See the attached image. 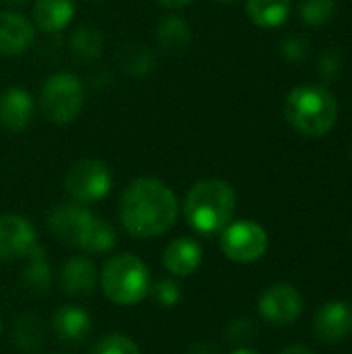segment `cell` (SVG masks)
Returning <instances> with one entry per match:
<instances>
[{
  "instance_id": "cell-30",
  "label": "cell",
  "mask_w": 352,
  "mask_h": 354,
  "mask_svg": "<svg viewBox=\"0 0 352 354\" xmlns=\"http://www.w3.org/2000/svg\"><path fill=\"white\" fill-rule=\"evenodd\" d=\"M280 52L284 56V60L288 62H301L307 58L309 52V41L301 35H288L282 44H280Z\"/></svg>"
},
{
  "instance_id": "cell-13",
  "label": "cell",
  "mask_w": 352,
  "mask_h": 354,
  "mask_svg": "<svg viewBox=\"0 0 352 354\" xmlns=\"http://www.w3.org/2000/svg\"><path fill=\"white\" fill-rule=\"evenodd\" d=\"M35 39L33 23L12 10L0 12V56L25 54Z\"/></svg>"
},
{
  "instance_id": "cell-33",
  "label": "cell",
  "mask_w": 352,
  "mask_h": 354,
  "mask_svg": "<svg viewBox=\"0 0 352 354\" xmlns=\"http://www.w3.org/2000/svg\"><path fill=\"white\" fill-rule=\"evenodd\" d=\"M280 354H315V351H311L305 344H293V346H286Z\"/></svg>"
},
{
  "instance_id": "cell-3",
  "label": "cell",
  "mask_w": 352,
  "mask_h": 354,
  "mask_svg": "<svg viewBox=\"0 0 352 354\" xmlns=\"http://www.w3.org/2000/svg\"><path fill=\"white\" fill-rule=\"evenodd\" d=\"M286 122L303 137L328 135L338 118V102L326 85H299L284 100Z\"/></svg>"
},
{
  "instance_id": "cell-19",
  "label": "cell",
  "mask_w": 352,
  "mask_h": 354,
  "mask_svg": "<svg viewBox=\"0 0 352 354\" xmlns=\"http://www.w3.org/2000/svg\"><path fill=\"white\" fill-rule=\"evenodd\" d=\"M156 39H158V44H160L162 50H166L170 54H180V52H187L189 50L191 39H193V33H191L189 23L183 17L168 15V17H164L158 23Z\"/></svg>"
},
{
  "instance_id": "cell-18",
  "label": "cell",
  "mask_w": 352,
  "mask_h": 354,
  "mask_svg": "<svg viewBox=\"0 0 352 354\" xmlns=\"http://www.w3.org/2000/svg\"><path fill=\"white\" fill-rule=\"evenodd\" d=\"M48 330L39 315L25 313L17 317L12 326V342L15 346L25 354H39L46 346Z\"/></svg>"
},
{
  "instance_id": "cell-28",
  "label": "cell",
  "mask_w": 352,
  "mask_h": 354,
  "mask_svg": "<svg viewBox=\"0 0 352 354\" xmlns=\"http://www.w3.org/2000/svg\"><path fill=\"white\" fill-rule=\"evenodd\" d=\"M257 334H259V328H257V324H255L253 319H249V317H239V319L230 322L228 328H226L228 340H230V342H237V344H247V342L255 340Z\"/></svg>"
},
{
  "instance_id": "cell-14",
  "label": "cell",
  "mask_w": 352,
  "mask_h": 354,
  "mask_svg": "<svg viewBox=\"0 0 352 354\" xmlns=\"http://www.w3.org/2000/svg\"><path fill=\"white\" fill-rule=\"evenodd\" d=\"M52 330L60 342L68 346H79L91 334V317L77 305H64L54 313Z\"/></svg>"
},
{
  "instance_id": "cell-25",
  "label": "cell",
  "mask_w": 352,
  "mask_h": 354,
  "mask_svg": "<svg viewBox=\"0 0 352 354\" xmlns=\"http://www.w3.org/2000/svg\"><path fill=\"white\" fill-rule=\"evenodd\" d=\"M336 12V0H301L299 17L305 25L317 27L328 23Z\"/></svg>"
},
{
  "instance_id": "cell-37",
  "label": "cell",
  "mask_w": 352,
  "mask_h": 354,
  "mask_svg": "<svg viewBox=\"0 0 352 354\" xmlns=\"http://www.w3.org/2000/svg\"><path fill=\"white\" fill-rule=\"evenodd\" d=\"M0 334H2V319H0Z\"/></svg>"
},
{
  "instance_id": "cell-29",
  "label": "cell",
  "mask_w": 352,
  "mask_h": 354,
  "mask_svg": "<svg viewBox=\"0 0 352 354\" xmlns=\"http://www.w3.org/2000/svg\"><path fill=\"white\" fill-rule=\"evenodd\" d=\"M149 295L156 299L158 305H162V307H174L180 301V286L174 280H170V278H162L156 284H151Z\"/></svg>"
},
{
  "instance_id": "cell-7",
  "label": "cell",
  "mask_w": 352,
  "mask_h": 354,
  "mask_svg": "<svg viewBox=\"0 0 352 354\" xmlns=\"http://www.w3.org/2000/svg\"><path fill=\"white\" fill-rule=\"evenodd\" d=\"M270 239L266 228L253 220L230 222L220 232V249L222 253L237 263H253L261 259L268 251Z\"/></svg>"
},
{
  "instance_id": "cell-17",
  "label": "cell",
  "mask_w": 352,
  "mask_h": 354,
  "mask_svg": "<svg viewBox=\"0 0 352 354\" xmlns=\"http://www.w3.org/2000/svg\"><path fill=\"white\" fill-rule=\"evenodd\" d=\"M75 12V0H35L33 23L46 33H60L68 27Z\"/></svg>"
},
{
  "instance_id": "cell-31",
  "label": "cell",
  "mask_w": 352,
  "mask_h": 354,
  "mask_svg": "<svg viewBox=\"0 0 352 354\" xmlns=\"http://www.w3.org/2000/svg\"><path fill=\"white\" fill-rule=\"evenodd\" d=\"M187 354H222L220 346L210 340H197L189 346Z\"/></svg>"
},
{
  "instance_id": "cell-11",
  "label": "cell",
  "mask_w": 352,
  "mask_h": 354,
  "mask_svg": "<svg viewBox=\"0 0 352 354\" xmlns=\"http://www.w3.org/2000/svg\"><path fill=\"white\" fill-rule=\"evenodd\" d=\"M313 334L324 344H340L352 334V305L346 301H330L319 307L313 317Z\"/></svg>"
},
{
  "instance_id": "cell-15",
  "label": "cell",
  "mask_w": 352,
  "mask_h": 354,
  "mask_svg": "<svg viewBox=\"0 0 352 354\" xmlns=\"http://www.w3.org/2000/svg\"><path fill=\"white\" fill-rule=\"evenodd\" d=\"M164 268L172 274V276H180L187 278L191 274L197 272V268L203 261V249L195 239L189 236H180L176 241H172L166 249H164Z\"/></svg>"
},
{
  "instance_id": "cell-20",
  "label": "cell",
  "mask_w": 352,
  "mask_h": 354,
  "mask_svg": "<svg viewBox=\"0 0 352 354\" xmlns=\"http://www.w3.org/2000/svg\"><path fill=\"white\" fill-rule=\"evenodd\" d=\"M247 17L263 29L280 27L290 15V0H247Z\"/></svg>"
},
{
  "instance_id": "cell-4",
  "label": "cell",
  "mask_w": 352,
  "mask_h": 354,
  "mask_svg": "<svg viewBox=\"0 0 352 354\" xmlns=\"http://www.w3.org/2000/svg\"><path fill=\"white\" fill-rule=\"evenodd\" d=\"M100 282L104 295L122 307L141 303L145 297H149L151 290V276L147 266L131 253L110 257L104 263Z\"/></svg>"
},
{
  "instance_id": "cell-2",
  "label": "cell",
  "mask_w": 352,
  "mask_h": 354,
  "mask_svg": "<svg viewBox=\"0 0 352 354\" xmlns=\"http://www.w3.org/2000/svg\"><path fill=\"white\" fill-rule=\"evenodd\" d=\"M237 193L222 178H205L195 183L185 197L187 224L203 234L212 236L222 232L234 216Z\"/></svg>"
},
{
  "instance_id": "cell-23",
  "label": "cell",
  "mask_w": 352,
  "mask_h": 354,
  "mask_svg": "<svg viewBox=\"0 0 352 354\" xmlns=\"http://www.w3.org/2000/svg\"><path fill=\"white\" fill-rule=\"evenodd\" d=\"M71 52L81 58V60H93L102 54L104 48V37L95 27L89 25H81L79 29L73 31L71 39H68Z\"/></svg>"
},
{
  "instance_id": "cell-36",
  "label": "cell",
  "mask_w": 352,
  "mask_h": 354,
  "mask_svg": "<svg viewBox=\"0 0 352 354\" xmlns=\"http://www.w3.org/2000/svg\"><path fill=\"white\" fill-rule=\"evenodd\" d=\"M218 2H224V4H230V2H237V0H218Z\"/></svg>"
},
{
  "instance_id": "cell-10",
  "label": "cell",
  "mask_w": 352,
  "mask_h": 354,
  "mask_svg": "<svg viewBox=\"0 0 352 354\" xmlns=\"http://www.w3.org/2000/svg\"><path fill=\"white\" fill-rule=\"evenodd\" d=\"M37 245L31 222L17 214L0 216V261H15L29 255Z\"/></svg>"
},
{
  "instance_id": "cell-9",
  "label": "cell",
  "mask_w": 352,
  "mask_h": 354,
  "mask_svg": "<svg viewBox=\"0 0 352 354\" xmlns=\"http://www.w3.org/2000/svg\"><path fill=\"white\" fill-rule=\"evenodd\" d=\"M95 218L98 216L81 203H62L48 214V228L56 239L79 249Z\"/></svg>"
},
{
  "instance_id": "cell-24",
  "label": "cell",
  "mask_w": 352,
  "mask_h": 354,
  "mask_svg": "<svg viewBox=\"0 0 352 354\" xmlns=\"http://www.w3.org/2000/svg\"><path fill=\"white\" fill-rule=\"evenodd\" d=\"M118 64L120 68L131 75V77H143L154 68V54L141 46V44H131L124 46L118 54Z\"/></svg>"
},
{
  "instance_id": "cell-26",
  "label": "cell",
  "mask_w": 352,
  "mask_h": 354,
  "mask_svg": "<svg viewBox=\"0 0 352 354\" xmlns=\"http://www.w3.org/2000/svg\"><path fill=\"white\" fill-rule=\"evenodd\" d=\"M91 354H141L139 346L122 334H108L104 336L95 346Z\"/></svg>"
},
{
  "instance_id": "cell-1",
  "label": "cell",
  "mask_w": 352,
  "mask_h": 354,
  "mask_svg": "<svg viewBox=\"0 0 352 354\" xmlns=\"http://www.w3.org/2000/svg\"><path fill=\"white\" fill-rule=\"evenodd\" d=\"M122 228L137 239H154L168 232L178 218L174 191L158 178L141 176L127 185L118 203Z\"/></svg>"
},
{
  "instance_id": "cell-22",
  "label": "cell",
  "mask_w": 352,
  "mask_h": 354,
  "mask_svg": "<svg viewBox=\"0 0 352 354\" xmlns=\"http://www.w3.org/2000/svg\"><path fill=\"white\" fill-rule=\"evenodd\" d=\"M114 245H116V230H114V226L110 222L102 220V218H95L79 249L89 253V255H102V253L112 251Z\"/></svg>"
},
{
  "instance_id": "cell-34",
  "label": "cell",
  "mask_w": 352,
  "mask_h": 354,
  "mask_svg": "<svg viewBox=\"0 0 352 354\" xmlns=\"http://www.w3.org/2000/svg\"><path fill=\"white\" fill-rule=\"evenodd\" d=\"M2 2H4V4H8V6H12V8H15V6H23V4H27V2H29V0H2Z\"/></svg>"
},
{
  "instance_id": "cell-8",
  "label": "cell",
  "mask_w": 352,
  "mask_h": 354,
  "mask_svg": "<svg viewBox=\"0 0 352 354\" xmlns=\"http://www.w3.org/2000/svg\"><path fill=\"white\" fill-rule=\"evenodd\" d=\"M303 307L305 301L301 292L293 284H284V282L266 288L257 303V311L261 319L278 328H286L295 324L301 317Z\"/></svg>"
},
{
  "instance_id": "cell-32",
  "label": "cell",
  "mask_w": 352,
  "mask_h": 354,
  "mask_svg": "<svg viewBox=\"0 0 352 354\" xmlns=\"http://www.w3.org/2000/svg\"><path fill=\"white\" fill-rule=\"evenodd\" d=\"M160 6H164V8H172V10H176V8H183V6H187V4H191L193 0H156Z\"/></svg>"
},
{
  "instance_id": "cell-12",
  "label": "cell",
  "mask_w": 352,
  "mask_h": 354,
  "mask_svg": "<svg viewBox=\"0 0 352 354\" xmlns=\"http://www.w3.org/2000/svg\"><path fill=\"white\" fill-rule=\"evenodd\" d=\"M35 114V104L23 87H6L0 93V127L8 133L29 129Z\"/></svg>"
},
{
  "instance_id": "cell-16",
  "label": "cell",
  "mask_w": 352,
  "mask_h": 354,
  "mask_svg": "<svg viewBox=\"0 0 352 354\" xmlns=\"http://www.w3.org/2000/svg\"><path fill=\"white\" fill-rule=\"evenodd\" d=\"M98 286V270L87 257H71L60 272V288L68 297H89Z\"/></svg>"
},
{
  "instance_id": "cell-5",
  "label": "cell",
  "mask_w": 352,
  "mask_h": 354,
  "mask_svg": "<svg viewBox=\"0 0 352 354\" xmlns=\"http://www.w3.org/2000/svg\"><path fill=\"white\" fill-rule=\"evenodd\" d=\"M85 104V87L75 73H54L50 75L39 91V108L41 114L56 122L68 124L73 122Z\"/></svg>"
},
{
  "instance_id": "cell-27",
  "label": "cell",
  "mask_w": 352,
  "mask_h": 354,
  "mask_svg": "<svg viewBox=\"0 0 352 354\" xmlns=\"http://www.w3.org/2000/svg\"><path fill=\"white\" fill-rule=\"evenodd\" d=\"M344 68V54L338 48H328L326 52L319 54L317 58V73L322 79L330 81L336 79Z\"/></svg>"
},
{
  "instance_id": "cell-35",
  "label": "cell",
  "mask_w": 352,
  "mask_h": 354,
  "mask_svg": "<svg viewBox=\"0 0 352 354\" xmlns=\"http://www.w3.org/2000/svg\"><path fill=\"white\" fill-rule=\"evenodd\" d=\"M232 354H259L257 351H253V348H247V346H241L239 351H234Z\"/></svg>"
},
{
  "instance_id": "cell-6",
  "label": "cell",
  "mask_w": 352,
  "mask_h": 354,
  "mask_svg": "<svg viewBox=\"0 0 352 354\" xmlns=\"http://www.w3.org/2000/svg\"><path fill=\"white\" fill-rule=\"evenodd\" d=\"M64 189L81 205L98 203L112 189V172L102 160H77L64 176Z\"/></svg>"
},
{
  "instance_id": "cell-21",
  "label": "cell",
  "mask_w": 352,
  "mask_h": 354,
  "mask_svg": "<svg viewBox=\"0 0 352 354\" xmlns=\"http://www.w3.org/2000/svg\"><path fill=\"white\" fill-rule=\"evenodd\" d=\"M27 259H29V263L25 266V270L21 274L23 286L33 295H46V290L52 284V268L46 261V251L39 245H35L29 251Z\"/></svg>"
}]
</instances>
